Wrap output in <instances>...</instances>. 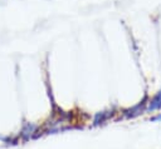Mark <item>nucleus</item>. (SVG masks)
Masks as SVG:
<instances>
[{"instance_id":"7ed1b4c3","label":"nucleus","mask_w":161,"mask_h":149,"mask_svg":"<svg viewBox=\"0 0 161 149\" xmlns=\"http://www.w3.org/2000/svg\"><path fill=\"white\" fill-rule=\"evenodd\" d=\"M151 121H161V113H158L155 116H152L151 118Z\"/></svg>"},{"instance_id":"20e7f679","label":"nucleus","mask_w":161,"mask_h":149,"mask_svg":"<svg viewBox=\"0 0 161 149\" xmlns=\"http://www.w3.org/2000/svg\"><path fill=\"white\" fill-rule=\"evenodd\" d=\"M0 140H1V136H0Z\"/></svg>"},{"instance_id":"f03ea898","label":"nucleus","mask_w":161,"mask_h":149,"mask_svg":"<svg viewBox=\"0 0 161 149\" xmlns=\"http://www.w3.org/2000/svg\"><path fill=\"white\" fill-rule=\"evenodd\" d=\"M160 109H161V91L158 94H156L152 98V100H150V103H148V110L150 111H156Z\"/></svg>"},{"instance_id":"f257e3e1","label":"nucleus","mask_w":161,"mask_h":149,"mask_svg":"<svg viewBox=\"0 0 161 149\" xmlns=\"http://www.w3.org/2000/svg\"><path fill=\"white\" fill-rule=\"evenodd\" d=\"M36 131H38V128L35 125L26 124L21 129V131L19 133V140L20 141H28L33 138H36Z\"/></svg>"}]
</instances>
